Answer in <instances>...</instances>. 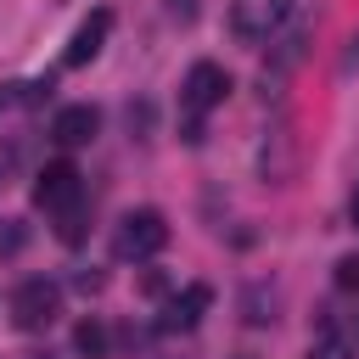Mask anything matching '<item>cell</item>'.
I'll list each match as a JSON object with an SVG mask.
<instances>
[{
    "label": "cell",
    "instance_id": "obj_1",
    "mask_svg": "<svg viewBox=\"0 0 359 359\" xmlns=\"http://www.w3.org/2000/svg\"><path fill=\"white\" fill-rule=\"evenodd\" d=\"M230 95V73L219 62H191L185 84H180V107H185V140H202V112H213Z\"/></svg>",
    "mask_w": 359,
    "mask_h": 359
},
{
    "label": "cell",
    "instance_id": "obj_2",
    "mask_svg": "<svg viewBox=\"0 0 359 359\" xmlns=\"http://www.w3.org/2000/svg\"><path fill=\"white\" fill-rule=\"evenodd\" d=\"M168 247V219L157 213V208H129L123 219H118V230H112V252L118 258H157Z\"/></svg>",
    "mask_w": 359,
    "mask_h": 359
},
{
    "label": "cell",
    "instance_id": "obj_3",
    "mask_svg": "<svg viewBox=\"0 0 359 359\" xmlns=\"http://www.w3.org/2000/svg\"><path fill=\"white\" fill-rule=\"evenodd\" d=\"M6 309H11V325H17V331H50L56 314H62V286L45 280V275H34V280H22V286L11 292Z\"/></svg>",
    "mask_w": 359,
    "mask_h": 359
},
{
    "label": "cell",
    "instance_id": "obj_4",
    "mask_svg": "<svg viewBox=\"0 0 359 359\" xmlns=\"http://www.w3.org/2000/svg\"><path fill=\"white\" fill-rule=\"evenodd\" d=\"M34 208H45V213H73V208H84V174L67 163V157H56V163H45L39 174H34Z\"/></svg>",
    "mask_w": 359,
    "mask_h": 359
},
{
    "label": "cell",
    "instance_id": "obj_5",
    "mask_svg": "<svg viewBox=\"0 0 359 359\" xmlns=\"http://www.w3.org/2000/svg\"><path fill=\"white\" fill-rule=\"evenodd\" d=\"M286 17H292V0H230V28H236V39H247V45L269 39Z\"/></svg>",
    "mask_w": 359,
    "mask_h": 359
},
{
    "label": "cell",
    "instance_id": "obj_6",
    "mask_svg": "<svg viewBox=\"0 0 359 359\" xmlns=\"http://www.w3.org/2000/svg\"><path fill=\"white\" fill-rule=\"evenodd\" d=\"M213 309V286H202V280H191L185 292H174L163 309H157V331L163 337H174V331H196V320Z\"/></svg>",
    "mask_w": 359,
    "mask_h": 359
},
{
    "label": "cell",
    "instance_id": "obj_7",
    "mask_svg": "<svg viewBox=\"0 0 359 359\" xmlns=\"http://www.w3.org/2000/svg\"><path fill=\"white\" fill-rule=\"evenodd\" d=\"M107 34H112V11L101 6V11H90V17L73 28V39H67V50H62V67H84V62H95L101 45H107Z\"/></svg>",
    "mask_w": 359,
    "mask_h": 359
},
{
    "label": "cell",
    "instance_id": "obj_8",
    "mask_svg": "<svg viewBox=\"0 0 359 359\" xmlns=\"http://www.w3.org/2000/svg\"><path fill=\"white\" fill-rule=\"evenodd\" d=\"M95 129H101V112H95L90 101H73V107H62V112L50 118V140H56V146H90Z\"/></svg>",
    "mask_w": 359,
    "mask_h": 359
},
{
    "label": "cell",
    "instance_id": "obj_9",
    "mask_svg": "<svg viewBox=\"0 0 359 359\" xmlns=\"http://www.w3.org/2000/svg\"><path fill=\"white\" fill-rule=\"evenodd\" d=\"M258 168H264V180H269V185H286V180H292V168H297V157H292V129H286V123H275V129L264 135V151H258Z\"/></svg>",
    "mask_w": 359,
    "mask_h": 359
},
{
    "label": "cell",
    "instance_id": "obj_10",
    "mask_svg": "<svg viewBox=\"0 0 359 359\" xmlns=\"http://www.w3.org/2000/svg\"><path fill=\"white\" fill-rule=\"evenodd\" d=\"M73 348H79L84 359H107V325H101V320H79Z\"/></svg>",
    "mask_w": 359,
    "mask_h": 359
},
{
    "label": "cell",
    "instance_id": "obj_11",
    "mask_svg": "<svg viewBox=\"0 0 359 359\" xmlns=\"http://www.w3.org/2000/svg\"><path fill=\"white\" fill-rule=\"evenodd\" d=\"M22 174V140L17 135H0V191Z\"/></svg>",
    "mask_w": 359,
    "mask_h": 359
},
{
    "label": "cell",
    "instance_id": "obj_12",
    "mask_svg": "<svg viewBox=\"0 0 359 359\" xmlns=\"http://www.w3.org/2000/svg\"><path fill=\"white\" fill-rule=\"evenodd\" d=\"M309 359H353V348H348V342H337V337H320V342L309 348Z\"/></svg>",
    "mask_w": 359,
    "mask_h": 359
},
{
    "label": "cell",
    "instance_id": "obj_13",
    "mask_svg": "<svg viewBox=\"0 0 359 359\" xmlns=\"http://www.w3.org/2000/svg\"><path fill=\"white\" fill-rule=\"evenodd\" d=\"M337 286L342 292H359V258H342L337 264Z\"/></svg>",
    "mask_w": 359,
    "mask_h": 359
},
{
    "label": "cell",
    "instance_id": "obj_14",
    "mask_svg": "<svg viewBox=\"0 0 359 359\" xmlns=\"http://www.w3.org/2000/svg\"><path fill=\"white\" fill-rule=\"evenodd\" d=\"M168 11H174L180 22H191V17H196V0H168Z\"/></svg>",
    "mask_w": 359,
    "mask_h": 359
},
{
    "label": "cell",
    "instance_id": "obj_15",
    "mask_svg": "<svg viewBox=\"0 0 359 359\" xmlns=\"http://www.w3.org/2000/svg\"><path fill=\"white\" fill-rule=\"evenodd\" d=\"M348 213H353V224H359V185H353V202H348Z\"/></svg>",
    "mask_w": 359,
    "mask_h": 359
},
{
    "label": "cell",
    "instance_id": "obj_16",
    "mask_svg": "<svg viewBox=\"0 0 359 359\" xmlns=\"http://www.w3.org/2000/svg\"><path fill=\"white\" fill-rule=\"evenodd\" d=\"M353 331H359V314H353Z\"/></svg>",
    "mask_w": 359,
    "mask_h": 359
}]
</instances>
